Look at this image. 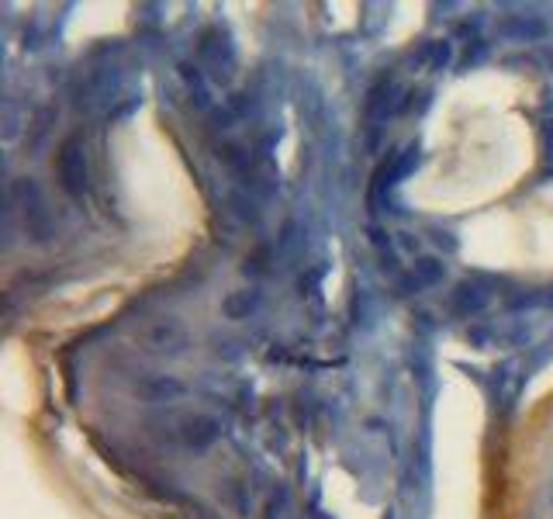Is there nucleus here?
<instances>
[{"instance_id": "nucleus-2", "label": "nucleus", "mask_w": 553, "mask_h": 519, "mask_svg": "<svg viewBox=\"0 0 553 519\" xmlns=\"http://www.w3.org/2000/svg\"><path fill=\"white\" fill-rule=\"evenodd\" d=\"M142 346L149 350V353H163V357H177L183 353L187 346H191V339H187V329L174 322V318H159V322H149L142 333Z\"/></svg>"}, {"instance_id": "nucleus-4", "label": "nucleus", "mask_w": 553, "mask_h": 519, "mask_svg": "<svg viewBox=\"0 0 553 519\" xmlns=\"http://www.w3.org/2000/svg\"><path fill=\"white\" fill-rule=\"evenodd\" d=\"M401 108H405V101L398 97L395 80H380V84H374L370 94H367V101H363V114H367V121H374V125L388 121V118L398 114Z\"/></svg>"}, {"instance_id": "nucleus-7", "label": "nucleus", "mask_w": 553, "mask_h": 519, "mask_svg": "<svg viewBox=\"0 0 553 519\" xmlns=\"http://www.w3.org/2000/svg\"><path fill=\"white\" fill-rule=\"evenodd\" d=\"M487 301H491V291L481 288L477 281H460L450 294V305H453L457 316H477Z\"/></svg>"}, {"instance_id": "nucleus-14", "label": "nucleus", "mask_w": 553, "mask_h": 519, "mask_svg": "<svg viewBox=\"0 0 553 519\" xmlns=\"http://www.w3.org/2000/svg\"><path fill=\"white\" fill-rule=\"evenodd\" d=\"M547 301H550V305H553V288H550V294H547Z\"/></svg>"}, {"instance_id": "nucleus-9", "label": "nucleus", "mask_w": 553, "mask_h": 519, "mask_svg": "<svg viewBox=\"0 0 553 519\" xmlns=\"http://www.w3.org/2000/svg\"><path fill=\"white\" fill-rule=\"evenodd\" d=\"M498 31L512 39V42H532V39H543L550 28L540 22V18H522V14H512L505 22L498 24Z\"/></svg>"}, {"instance_id": "nucleus-10", "label": "nucleus", "mask_w": 553, "mask_h": 519, "mask_svg": "<svg viewBox=\"0 0 553 519\" xmlns=\"http://www.w3.org/2000/svg\"><path fill=\"white\" fill-rule=\"evenodd\" d=\"M256 305H260V294L256 291H232L221 301V312L228 318H245Z\"/></svg>"}, {"instance_id": "nucleus-12", "label": "nucleus", "mask_w": 553, "mask_h": 519, "mask_svg": "<svg viewBox=\"0 0 553 519\" xmlns=\"http://www.w3.org/2000/svg\"><path fill=\"white\" fill-rule=\"evenodd\" d=\"M142 391H146L149 398H163V395H180L183 388H180L177 381H170V378H156V381H153V384H146Z\"/></svg>"}, {"instance_id": "nucleus-5", "label": "nucleus", "mask_w": 553, "mask_h": 519, "mask_svg": "<svg viewBox=\"0 0 553 519\" xmlns=\"http://www.w3.org/2000/svg\"><path fill=\"white\" fill-rule=\"evenodd\" d=\"M22 211H24V226H28V232H31L39 243L49 239V232H52V219H49V208H45L42 191H39L35 183H22Z\"/></svg>"}, {"instance_id": "nucleus-8", "label": "nucleus", "mask_w": 553, "mask_h": 519, "mask_svg": "<svg viewBox=\"0 0 553 519\" xmlns=\"http://www.w3.org/2000/svg\"><path fill=\"white\" fill-rule=\"evenodd\" d=\"M440 281H442V264L436 256H425V260H419V264L412 267V273L401 281V291L405 294L425 291V288H433V284H440Z\"/></svg>"}, {"instance_id": "nucleus-11", "label": "nucleus", "mask_w": 553, "mask_h": 519, "mask_svg": "<svg viewBox=\"0 0 553 519\" xmlns=\"http://www.w3.org/2000/svg\"><path fill=\"white\" fill-rule=\"evenodd\" d=\"M180 76H183L187 91H191V97H194V104H198V108H208L211 97H208V84H204V76H201V67L183 63V67H180Z\"/></svg>"}, {"instance_id": "nucleus-1", "label": "nucleus", "mask_w": 553, "mask_h": 519, "mask_svg": "<svg viewBox=\"0 0 553 519\" xmlns=\"http://www.w3.org/2000/svg\"><path fill=\"white\" fill-rule=\"evenodd\" d=\"M56 174H59V183L69 198H84L90 191V163H87V149L80 136H69L63 146H59V157H56Z\"/></svg>"}, {"instance_id": "nucleus-3", "label": "nucleus", "mask_w": 553, "mask_h": 519, "mask_svg": "<svg viewBox=\"0 0 553 519\" xmlns=\"http://www.w3.org/2000/svg\"><path fill=\"white\" fill-rule=\"evenodd\" d=\"M201 63L208 67V73H211V80H219V84H228L232 80V73H236V52H232V46L221 39L219 28H211V31H204L201 35Z\"/></svg>"}, {"instance_id": "nucleus-6", "label": "nucleus", "mask_w": 553, "mask_h": 519, "mask_svg": "<svg viewBox=\"0 0 553 519\" xmlns=\"http://www.w3.org/2000/svg\"><path fill=\"white\" fill-rule=\"evenodd\" d=\"M177 436L187 451H208V447L221 436V423L219 419H211V416H187V419L180 423Z\"/></svg>"}, {"instance_id": "nucleus-13", "label": "nucleus", "mask_w": 553, "mask_h": 519, "mask_svg": "<svg viewBox=\"0 0 553 519\" xmlns=\"http://www.w3.org/2000/svg\"><path fill=\"white\" fill-rule=\"evenodd\" d=\"M429 56H433V69H442L450 63V46H446V42H436V46L429 49Z\"/></svg>"}]
</instances>
